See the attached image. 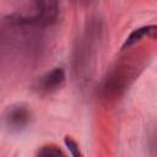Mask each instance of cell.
<instances>
[{"instance_id":"obj_1","label":"cell","mask_w":157,"mask_h":157,"mask_svg":"<svg viewBox=\"0 0 157 157\" xmlns=\"http://www.w3.org/2000/svg\"><path fill=\"white\" fill-rule=\"evenodd\" d=\"M64 80H65L64 70L60 67H55L43 78V87L47 91H54L63 85Z\"/></svg>"},{"instance_id":"obj_2","label":"cell","mask_w":157,"mask_h":157,"mask_svg":"<svg viewBox=\"0 0 157 157\" xmlns=\"http://www.w3.org/2000/svg\"><path fill=\"white\" fill-rule=\"evenodd\" d=\"M144 37H150V38H156L157 37V26H147V27H141L139 29H135L125 40L123 44V49L126 47H130L131 44L141 40Z\"/></svg>"},{"instance_id":"obj_3","label":"cell","mask_w":157,"mask_h":157,"mask_svg":"<svg viewBox=\"0 0 157 157\" xmlns=\"http://www.w3.org/2000/svg\"><path fill=\"white\" fill-rule=\"evenodd\" d=\"M28 120V112L25 108H15L9 113V123L15 126H22Z\"/></svg>"},{"instance_id":"obj_4","label":"cell","mask_w":157,"mask_h":157,"mask_svg":"<svg viewBox=\"0 0 157 157\" xmlns=\"http://www.w3.org/2000/svg\"><path fill=\"white\" fill-rule=\"evenodd\" d=\"M38 155H40V156H59V155H63V152L56 146H44L38 152Z\"/></svg>"},{"instance_id":"obj_5","label":"cell","mask_w":157,"mask_h":157,"mask_svg":"<svg viewBox=\"0 0 157 157\" xmlns=\"http://www.w3.org/2000/svg\"><path fill=\"white\" fill-rule=\"evenodd\" d=\"M65 145H66V147H67V150L70 151V153L72 155V156H80V151H78V147H77V144L71 139V137H69V136H66L65 137Z\"/></svg>"}]
</instances>
